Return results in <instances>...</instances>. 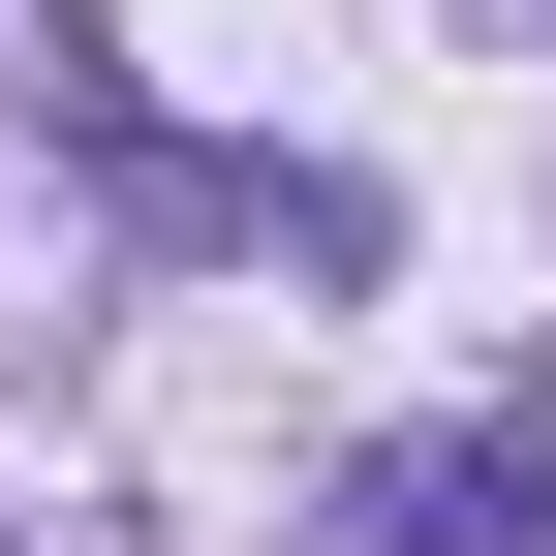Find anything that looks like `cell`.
<instances>
[{"label":"cell","mask_w":556,"mask_h":556,"mask_svg":"<svg viewBox=\"0 0 556 556\" xmlns=\"http://www.w3.org/2000/svg\"><path fill=\"white\" fill-rule=\"evenodd\" d=\"M371 556H556V433H402L371 464Z\"/></svg>","instance_id":"obj_1"}]
</instances>
